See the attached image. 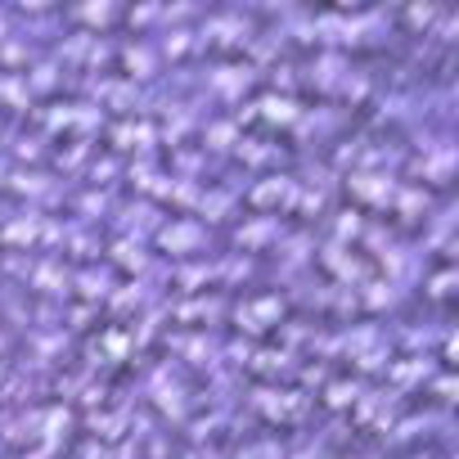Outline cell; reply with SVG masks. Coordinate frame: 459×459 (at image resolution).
<instances>
[]
</instances>
